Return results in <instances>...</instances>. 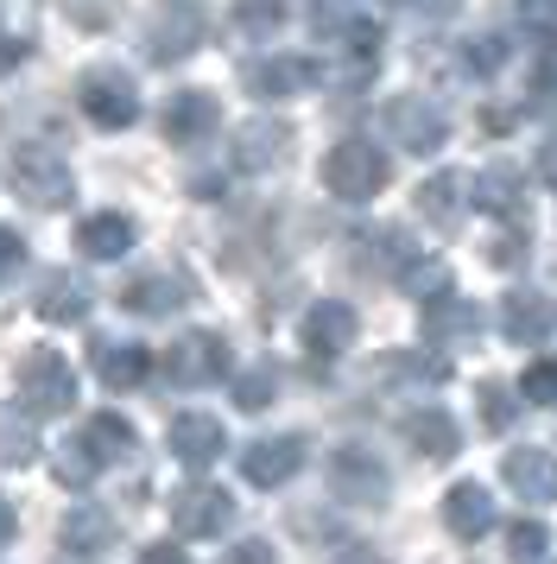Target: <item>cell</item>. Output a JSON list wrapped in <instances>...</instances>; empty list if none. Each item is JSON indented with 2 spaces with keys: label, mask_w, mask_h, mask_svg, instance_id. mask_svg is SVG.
Listing matches in <instances>:
<instances>
[{
  "label": "cell",
  "mask_w": 557,
  "mask_h": 564,
  "mask_svg": "<svg viewBox=\"0 0 557 564\" xmlns=\"http://www.w3.org/2000/svg\"><path fill=\"white\" fill-rule=\"evenodd\" d=\"M7 184H13V197H25L32 209H70L76 204L70 165L51 153V147H13V153H7Z\"/></svg>",
  "instance_id": "1"
},
{
  "label": "cell",
  "mask_w": 557,
  "mask_h": 564,
  "mask_svg": "<svg viewBox=\"0 0 557 564\" xmlns=\"http://www.w3.org/2000/svg\"><path fill=\"white\" fill-rule=\"evenodd\" d=\"M386 153H380L374 140H336L324 153V191L329 197H342V204H368L386 191Z\"/></svg>",
  "instance_id": "2"
},
{
  "label": "cell",
  "mask_w": 557,
  "mask_h": 564,
  "mask_svg": "<svg viewBox=\"0 0 557 564\" xmlns=\"http://www.w3.org/2000/svg\"><path fill=\"white\" fill-rule=\"evenodd\" d=\"M76 406V375L70 361L57 356V349H32L20 361V412L32 419H57V412Z\"/></svg>",
  "instance_id": "3"
},
{
  "label": "cell",
  "mask_w": 557,
  "mask_h": 564,
  "mask_svg": "<svg viewBox=\"0 0 557 564\" xmlns=\"http://www.w3.org/2000/svg\"><path fill=\"white\" fill-rule=\"evenodd\" d=\"M203 39H209V13L197 0H165L146 26V57L152 64H177V57L197 52Z\"/></svg>",
  "instance_id": "4"
},
{
  "label": "cell",
  "mask_w": 557,
  "mask_h": 564,
  "mask_svg": "<svg viewBox=\"0 0 557 564\" xmlns=\"http://www.w3.org/2000/svg\"><path fill=\"white\" fill-rule=\"evenodd\" d=\"M165 381L172 387H216L228 381V343L216 330H190V336H177L172 349H165Z\"/></svg>",
  "instance_id": "5"
},
{
  "label": "cell",
  "mask_w": 557,
  "mask_h": 564,
  "mask_svg": "<svg viewBox=\"0 0 557 564\" xmlns=\"http://www.w3.org/2000/svg\"><path fill=\"white\" fill-rule=\"evenodd\" d=\"M83 115L108 133L133 128L140 121V89H133V77L127 70H89L83 77Z\"/></svg>",
  "instance_id": "6"
},
{
  "label": "cell",
  "mask_w": 557,
  "mask_h": 564,
  "mask_svg": "<svg viewBox=\"0 0 557 564\" xmlns=\"http://www.w3.org/2000/svg\"><path fill=\"white\" fill-rule=\"evenodd\" d=\"M228 520H234V495L228 488H216V482L177 488V501H172L177 539H216V533H228Z\"/></svg>",
  "instance_id": "7"
},
{
  "label": "cell",
  "mask_w": 557,
  "mask_h": 564,
  "mask_svg": "<svg viewBox=\"0 0 557 564\" xmlns=\"http://www.w3.org/2000/svg\"><path fill=\"white\" fill-rule=\"evenodd\" d=\"M329 488H336V501H349V508H380L393 482H386V469L374 463V451L342 444V451L329 457Z\"/></svg>",
  "instance_id": "8"
},
{
  "label": "cell",
  "mask_w": 557,
  "mask_h": 564,
  "mask_svg": "<svg viewBox=\"0 0 557 564\" xmlns=\"http://www.w3.org/2000/svg\"><path fill=\"white\" fill-rule=\"evenodd\" d=\"M216 128H222V102H216L209 89H177L172 102L159 108V133H165L172 147H203Z\"/></svg>",
  "instance_id": "9"
},
{
  "label": "cell",
  "mask_w": 557,
  "mask_h": 564,
  "mask_svg": "<svg viewBox=\"0 0 557 564\" xmlns=\"http://www.w3.org/2000/svg\"><path fill=\"white\" fill-rule=\"evenodd\" d=\"M386 133L400 140L405 153H437V147L450 140V121H444V108L425 102V96H400V102H386Z\"/></svg>",
  "instance_id": "10"
},
{
  "label": "cell",
  "mask_w": 557,
  "mask_h": 564,
  "mask_svg": "<svg viewBox=\"0 0 557 564\" xmlns=\"http://www.w3.org/2000/svg\"><path fill=\"white\" fill-rule=\"evenodd\" d=\"M304 469V437L298 432H278V437H253L241 451V476L253 488H285Z\"/></svg>",
  "instance_id": "11"
},
{
  "label": "cell",
  "mask_w": 557,
  "mask_h": 564,
  "mask_svg": "<svg viewBox=\"0 0 557 564\" xmlns=\"http://www.w3.org/2000/svg\"><path fill=\"white\" fill-rule=\"evenodd\" d=\"M317 64L298 52H278V57H260V64H248V89L260 96V102H285V96H304V89H317Z\"/></svg>",
  "instance_id": "12"
},
{
  "label": "cell",
  "mask_w": 557,
  "mask_h": 564,
  "mask_svg": "<svg viewBox=\"0 0 557 564\" xmlns=\"http://www.w3.org/2000/svg\"><path fill=\"white\" fill-rule=\"evenodd\" d=\"M501 476H506V488H513L526 508H551V501H557V457H551V451H538V444L506 451Z\"/></svg>",
  "instance_id": "13"
},
{
  "label": "cell",
  "mask_w": 557,
  "mask_h": 564,
  "mask_svg": "<svg viewBox=\"0 0 557 564\" xmlns=\"http://www.w3.org/2000/svg\"><path fill=\"white\" fill-rule=\"evenodd\" d=\"M354 330H361V317H354V305H342V299H324V305L304 311V349L317 361H336L342 349L354 343Z\"/></svg>",
  "instance_id": "14"
},
{
  "label": "cell",
  "mask_w": 557,
  "mask_h": 564,
  "mask_svg": "<svg viewBox=\"0 0 557 564\" xmlns=\"http://www.w3.org/2000/svg\"><path fill=\"white\" fill-rule=\"evenodd\" d=\"M222 451H228V432L216 412H177L172 419V457L184 469H209Z\"/></svg>",
  "instance_id": "15"
},
{
  "label": "cell",
  "mask_w": 557,
  "mask_h": 564,
  "mask_svg": "<svg viewBox=\"0 0 557 564\" xmlns=\"http://www.w3.org/2000/svg\"><path fill=\"white\" fill-rule=\"evenodd\" d=\"M133 241H140V229H133V216H121V209H101V216H83L76 223V254L83 260H127Z\"/></svg>",
  "instance_id": "16"
},
{
  "label": "cell",
  "mask_w": 557,
  "mask_h": 564,
  "mask_svg": "<svg viewBox=\"0 0 557 564\" xmlns=\"http://www.w3.org/2000/svg\"><path fill=\"white\" fill-rule=\"evenodd\" d=\"M89 368H96L101 387L127 393V387H140L152 375V349L146 343H114V336H101L96 349H89Z\"/></svg>",
  "instance_id": "17"
},
{
  "label": "cell",
  "mask_w": 557,
  "mask_h": 564,
  "mask_svg": "<svg viewBox=\"0 0 557 564\" xmlns=\"http://www.w3.org/2000/svg\"><path fill=\"white\" fill-rule=\"evenodd\" d=\"M444 527H450L462 545H476V539L494 533V495L481 482H456L450 495H444Z\"/></svg>",
  "instance_id": "18"
},
{
  "label": "cell",
  "mask_w": 557,
  "mask_h": 564,
  "mask_svg": "<svg viewBox=\"0 0 557 564\" xmlns=\"http://www.w3.org/2000/svg\"><path fill=\"white\" fill-rule=\"evenodd\" d=\"M89 305H96V292H89V280H83V273H45L39 299H32V311H39L45 324H83V317H89Z\"/></svg>",
  "instance_id": "19"
},
{
  "label": "cell",
  "mask_w": 557,
  "mask_h": 564,
  "mask_svg": "<svg viewBox=\"0 0 557 564\" xmlns=\"http://www.w3.org/2000/svg\"><path fill=\"white\" fill-rule=\"evenodd\" d=\"M405 444L425 463H450L462 451V432H456V419L444 406H418V412H405Z\"/></svg>",
  "instance_id": "20"
},
{
  "label": "cell",
  "mask_w": 557,
  "mask_h": 564,
  "mask_svg": "<svg viewBox=\"0 0 557 564\" xmlns=\"http://www.w3.org/2000/svg\"><path fill=\"white\" fill-rule=\"evenodd\" d=\"M462 209H469V178L462 172H437V178L418 184V216H425L430 229H456Z\"/></svg>",
  "instance_id": "21"
},
{
  "label": "cell",
  "mask_w": 557,
  "mask_h": 564,
  "mask_svg": "<svg viewBox=\"0 0 557 564\" xmlns=\"http://www.w3.org/2000/svg\"><path fill=\"white\" fill-rule=\"evenodd\" d=\"M557 324V311L538 299V292H506L501 299V336L506 343H545Z\"/></svg>",
  "instance_id": "22"
},
{
  "label": "cell",
  "mask_w": 557,
  "mask_h": 564,
  "mask_svg": "<svg viewBox=\"0 0 557 564\" xmlns=\"http://www.w3.org/2000/svg\"><path fill=\"white\" fill-rule=\"evenodd\" d=\"M57 539H64V558L70 564H89V558H101V545L114 539V520L101 508H70L64 527H57Z\"/></svg>",
  "instance_id": "23"
},
{
  "label": "cell",
  "mask_w": 557,
  "mask_h": 564,
  "mask_svg": "<svg viewBox=\"0 0 557 564\" xmlns=\"http://www.w3.org/2000/svg\"><path fill=\"white\" fill-rule=\"evenodd\" d=\"M285 147H292V128L285 121H248V128L234 133V165L241 172H266V165L285 159Z\"/></svg>",
  "instance_id": "24"
},
{
  "label": "cell",
  "mask_w": 557,
  "mask_h": 564,
  "mask_svg": "<svg viewBox=\"0 0 557 564\" xmlns=\"http://www.w3.org/2000/svg\"><path fill=\"white\" fill-rule=\"evenodd\" d=\"M184 299H190V292H184L177 273H140V280L121 292V305L133 311V317H165V311H177Z\"/></svg>",
  "instance_id": "25"
},
{
  "label": "cell",
  "mask_w": 557,
  "mask_h": 564,
  "mask_svg": "<svg viewBox=\"0 0 557 564\" xmlns=\"http://www.w3.org/2000/svg\"><path fill=\"white\" fill-rule=\"evenodd\" d=\"M476 330H481V311L469 305V299H450V292H444V299L425 305V336L430 343H469Z\"/></svg>",
  "instance_id": "26"
},
{
  "label": "cell",
  "mask_w": 557,
  "mask_h": 564,
  "mask_svg": "<svg viewBox=\"0 0 557 564\" xmlns=\"http://www.w3.org/2000/svg\"><path fill=\"white\" fill-rule=\"evenodd\" d=\"M76 444L96 463H121V457H133V425H127L121 412H96V419L76 432Z\"/></svg>",
  "instance_id": "27"
},
{
  "label": "cell",
  "mask_w": 557,
  "mask_h": 564,
  "mask_svg": "<svg viewBox=\"0 0 557 564\" xmlns=\"http://www.w3.org/2000/svg\"><path fill=\"white\" fill-rule=\"evenodd\" d=\"M0 463H7V469L39 463V419H32V412L0 406Z\"/></svg>",
  "instance_id": "28"
},
{
  "label": "cell",
  "mask_w": 557,
  "mask_h": 564,
  "mask_svg": "<svg viewBox=\"0 0 557 564\" xmlns=\"http://www.w3.org/2000/svg\"><path fill=\"white\" fill-rule=\"evenodd\" d=\"M469 197H476V209L513 216V209H520V172H513V165H488V172L476 178V191H469Z\"/></svg>",
  "instance_id": "29"
},
{
  "label": "cell",
  "mask_w": 557,
  "mask_h": 564,
  "mask_svg": "<svg viewBox=\"0 0 557 564\" xmlns=\"http://www.w3.org/2000/svg\"><path fill=\"white\" fill-rule=\"evenodd\" d=\"M304 20L317 39H349L361 26V13H354V0H304Z\"/></svg>",
  "instance_id": "30"
},
{
  "label": "cell",
  "mask_w": 557,
  "mask_h": 564,
  "mask_svg": "<svg viewBox=\"0 0 557 564\" xmlns=\"http://www.w3.org/2000/svg\"><path fill=\"white\" fill-rule=\"evenodd\" d=\"M51 476H57L64 488H89V482L101 476V463H96V457H89V451H83V444L70 437V444H64V451L51 457Z\"/></svg>",
  "instance_id": "31"
},
{
  "label": "cell",
  "mask_w": 557,
  "mask_h": 564,
  "mask_svg": "<svg viewBox=\"0 0 557 564\" xmlns=\"http://www.w3.org/2000/svg\"><path fill=\"white\" fill-rule=\"evenodd\" d=\"M278 393V375L273 368H248V375H234V406L241 412H266Z\"/></svg>",
  "instance_id": "32"
},
{
  "label": "cell",
  "mask_w": 557,
  "mask_h": 564,
  "mask_svg": "<svg viewBox=\"0 0 557 564\" xmlns=\"http://www.w3.org/2000/svg\"><path fill=\"white\" fill-rule=\"evenodd\" d=\"M234 26L253 32V39H266V32L285 26V0H234Z\"/></svg>",
  "instance_id": "33"
},
{
  "label": "cell",
  "mask_w": 557,
  "mask_h": 564,
  "mask_svg": "<svg viewBox=\"0 0 557 564\" xmlns=\"http://www.w3.org/2000/svg\"><path fill=\"white\" fill-rule=\"evenodd\" d=\"M476 406H481V425L488 432H506L513 425V387H501V381H481V393H476Z\"/></svg>",
  "instance_id": "34"
},
{
  "label": "cell",
  "mask_w": 557,
  "mask_h": 564,
  "mask_svg": "<svg viewBox=\"0 0 557 564\" xmlns=\"http://www.w3.org/2000/svg\"><path fill=\"white\" fill-rule=\"evenodd\" d=\"M400 280H405V292H412V299H444V292H450V273H444L437 260H412Z\"/></svg>",
  "instance_id": "35"
},
{
  "label": "cell",
  "mask_w": 557,
  "mask_h": 564,
  "mask_svg": "<svg viewBox=\"0 0 557 564\" xmlns=\"http://www.w3.org/2000/svg\"><path fill=\"white\" fill-rule=\"evenodd\" d=\"M520 393H526L532 406H557V356H538L526 368V381H520Z\"/></svg>",
  "instance_id": "36"
},
{
  "label": "cell",
  "mask_w": 557,
  "mask_h": 564,
  "mask_svg": "<svg viewBox=\"0 0 557 564\" xmlns=\"http://www.w3.org/2000/svg\"><path fill=\"white\" fill-rule=\"evenodd\" d=\"M506 552H513V558H520V564H538V558H545V552H551V533H545L538 520H520V527L506 533Z\"/></svg>",
  "instance_id": "37"
},
{
  "label": "cell",
  "mask_w": 557,
  "mask_h": 564,
  "mask_svg": "<svg viewBox=\"0 0 557 564\" xmlns=\"http://www.w3.org/2000/svg\"><path fill=\"white\" fill-rule=\"evenodd\" d=\"M64 13L83 20V26H114V13H121V7H114V0H64Z\"/></svg>",
  "instance_id": "38"
},
{
  "label": "cell",
  "mask_w": 557,
  "mask_h": 564,
  "mask_svg": "<svg viewBox=\"0 0 557 564\" xmlns=\"http://www.w3.org/2000/svg\"><path fill=\"white\" fill-rule=\"evenodd\" d=\"M520 20H526L538 39H557V0H520Z\"/></svg>",
  "instance_id": "39"
},
{
  "label": "cell",
  "mask_w": 557,
  "mask_h": 564,
  "mask_svg": "<svg viewBox=\"0 0 557 564\" xmlns=\"http://www.w3.org/2000/svg\"><path fill=\"white\" fill-rule=\"evenodd\" d=\"M20 267H25V235L20 229H0V285L13 280Z\"/></svg>",
  "instance_id": "40"
},
{
  "label": "cell",
  "mask_w": 557,
  "mask_h": 564,
  "mask_svg": "<svg viewBox=\"0 0 557 564\" xmlns=\"http://www.w3.org/2000/svg\"><path fill=\"white\" fill-rule=\"evenodd\" d=\"M216 564H278V558H273V545H266V539H241V545H228Z\"/></svg>",
  "instance_id": "41"
},
{
  "label": "cell",
  "mask_w": 557,
  "mask_h": 564,
  "mask_svg": "<svg viewBox=\"0 0 557 564\" xmlns=\"http://www.w3.org/2000/svg\"><path fill=\"white\" fill-rule=\"evenodd\" d=\"M501 57H506L501 39H481V45H469V70H476V77H488V70H501Z\"/></svg>",
  "instance_id": "42"
},
{
  "label": "cell",
  "mask_w": 557,
  "mask_h": 564,
  "mask_svg": "<svg viewBox=\"0 0 557 564\" xmlns=\"http://www.w3.org/2000/svg\"><path fill=\"white\" fill-rule=\"evenodd\" d=\"M140 564H190V558H184V545L159 539V545H146V552H140Z\"/></svg>",
  "instance_id": "43"
},
{
  "label": "cell",
  "mask_w": 557,
  "mask_h": 564,
  "mask_svg": "<svg viewBox=\"0 0 557 564\" xmlns=\"http://www.w3.org/2000/svg\"><path fill=\"white\" fill-rule=\"evenodd\" d=\"M532 102H538V108H557V64H545V70H538V96H532Z\"/></svg>",
  "instance_id": "44"
},
{
  "label": "cell",
  "mask_w": 557,
  "mask_h": 564,
  "mask_svg": "<svg viewBox=\"0 0 557 564\" xmlns=\"http://www.w3.org/2000/svg\"><path fill=\"white\" fill-rule=\"evenodd\" d=\"M13 533H20V513H13V501H7V495H0V545H7Z\"/></svg>",
  "instance_id": "45"
},
{
  "label": "cell",
  "mask_w": 557,
  "mask_h": 564,
  "mask_svg": "<svg viewBox=\"0 0 557 564\" xmlns=\"http://www.w3.org/2000/svg\"><path fill=\"white\" fill-rule=\"evenodd\" d=\"M538 172H545V178L557 184V140H551V147H545V153H538Z\"/></svg>",
  "instance_id": "46"
},
{
  "label": "cell",
  "mask_w": 557,
  "mask_h": 564,
  "mask_svg": "<svg viewBox=\"0 0 557 564\" xmlns=\"http://www.w3.org/2000/svg\"><path fill=\"white\" fill-rule=\"evenodd\" d=\"M20 57H25V45H0V70H13Z\"/></svg>",
  "instance_id": "47"
}]
</instances>
